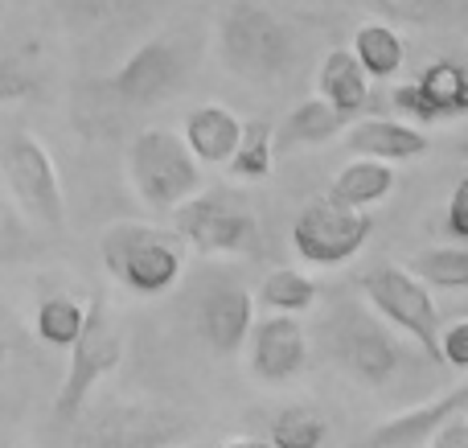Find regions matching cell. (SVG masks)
<instances>
[{"label": "cell", "mask_w": 468, "mask_h": 448, "mask_svg": "<svg viewBox=\"0 0 468 448\" xmlns=\"http://www.w3.org/2000/svg\"><path fill=\"white\" fill-rule=\"evenodd\" d=\"M349 120H354V115L337 112V107H329L316 95V99H304V103L292 107L271 140H275V148H321V144H329L333 136H341V128H346Z\"/></svg>", "instance_id": "obj_18"}, {"label": "cell", "mask_w": 468, "mask_h": 448, "mask_svg": "<svg viewBox=\"0 0 468 448\" xmlns=\"http://www.w3.org/2000/svg\"><path fill=\"white\" fill-rule=\"evenodd\" d=\"M0 16H5V0H0Z\"/></svg>", "instance_id": "obj_34"}, {"label": "cell", "mask_w": 468, "mask_h": 448, "mask_svg": "<svg viewBox=\"0 0 468 448\" xmlns=\"http://www.w3.org/2000/svg\"><path fill=\"white\" fill-rule=\"evenodd\" d=\"M123 358V334L115 325V317L107 313L103 301L87 304V317H82L79 337L70 342V367H66V379L58 387V403L54 416L62 424H74L82 416V403L95 391V383L103 375H112Z\"/></svg>", "instance_id": "obj_6"}, {"label": "cell", "mask_w": 468, "mask_h": 448, "mask_svg": "<svg viewBox=\"0 0 468 448\" xmlns=\"http://www.w3.org/2000/svg\"><path fill=\"white\" fill-rule=\"evenodd\" d=\"M428 448H468V408L452 411V416L428 436Z\"/></svg>", "instance_id": "obj_32"}, {"label": "cell", "mask_w": 468, "mask_h": 448, "mask_svg": "<svg viewBox=\"0 0 468 448\" xmlns=\"http://www.w3.org/2000/svg\"><path fill=\"white\" fill-rule=\"evenodd\" d=\"M230 177L239 181H267L271 177V165H275V140H271V128L263 120H250L242 123L239 132V144L230 153Z\"/></svg>", "instance_id": "obj_23"}, {"label": "cell", "mask_w": 468, "mask_h": 448, "mask_svg": "<svg viewBox=\"0 0 468 448\" xmlns=\"http://www.w3.org/2000/svg\"><path fill=\"white\" fill-rule=\"evenodd\" d=\"M33 87H37V79H33V70L21 58H0V103H16Z\"/></svg>", "instance_id": "obj_29"}, {"label": "cell", "mask_w": 468, "mask_h": 448, "mask_svg": "<svg viewBox=\"0 0 468 448\" xmlns=\"http://www.w3.org/2000/svg\"><path fill=\"white\" fill-rule=\"evenodd\" d=\"M99 255H103L107 272L140 296L169 293L186 268L177 230H161L148 222H112L99 239Z\"/></svg>", "instance_id": "obj_2"}, {"label": "cell", "mask_w": 468, "mask_h": 448, "mask_svg": "<svg viewBox=\"0 0 468 448\" xmlns=\"http://www.w3.org/2000/svg\"><path fill=\"white\" fill-rule=\"evenodd\" d=\"M5 165L8 189H13L16 206L29 214L33 222H46V227H62L66 222V197H62V177H58V165L49 156V148L41 144L33 132H13L5 140Z\"/></svg>", "instance_id": "obj_9"}, {"label": "cell", "mask_w": 468, "mask_h": 448, "mask_svg": "<svg viewBox=\"0 0 468 448\" xmlns=\"http://www.w3.org/2000/svg\"><path fill=\"white\" fill-rule=\"evenodd\" d=\"M440 367L468 370V321H452L440 329Z\"/></svg>", "instance_id": "obj_30"}, {"label": "cell", "mask_w": 468, "mask_h": 448, "mask_svg": "<svg viewBox=\"0 0 468 448\" xmlns=\"http://www.w3.org/2000/svg\"><path fill=\"white\" fill-rule=\"evenodd\" d=\"M169 214H173V222H177L181 243H194L197 251H206V255L255 251V243H259L255 214L227 202L222 194H194L181 206H173Z\"/></svg>", "instance_id": "obj_10"}, {"label": "cell", "mask_w": 468, "mask_h": 448, "mask_svg": "<svg viewBox=\"0 0 468 448\" xmlns=\"http://www.w3.org/2000/svg\"><path fill=\"white\" fill-rule=\"evenodd\" d=\"M250 321H255V301L239 284H214L197 304V334L214 354H239L250 334Z\"/></svg>", "instance_id": "obj_14"}, {"label": "cell", "mask_w": 468, "mask_h": 448, "mask_svg": "<svg viewBox=\"0 0 468 448\" xmlns=\"http://www.w3.org/2000/svg\"><path fill=\"white\" fill-rule=\"evenodd\" d=\"M461 408H468V387L456 383L452 391L440 395V400H428V403H420V408L403 411V416L382 420V424L370 428L354 448H415V444H428V436Z\"/></svg>", "instance_id": "obj_16"}, {"label": "cell", "mask_w": 468, "mask_h": 448, "mask_svg": "<svg viewBox=\"0 0 468 448\" xmlns=\"http://www.w3.org/2000/svg\"><path fill=\"white\" fill-rule=\"evenodd\" d=\"M66 5V21L79 29H103V25L120 21L123 13H132L144 0H62Z\"/></svg>", "instance_id": "obj_27"}, {"label": "cell", "mask_w": 468, "mask_h": 448, "mask_svg": "<svg viewBox=\"0 0 468 448\" xmlns=\"http://www.w3.org/2000/svg\"><path fill=\"white\" fill-rule=\"evenodd\" d=\"M316 95L337 112L357 115L370 103V79H366V70L357 66V58L349 49H333V54H324L321 70H316Z\"/></svg>", "instance_id": "obj_19"}, {"label": "cell", "mask_w": 468, "mask_h": 448, "mask_svg": "<svg viewBox=\"0 0 468 448\" xmlns=\"http://www.w3.org/2000/svg\"><path fill=\"white\" fill-rule=\"evenodd\" d=\"M444 235L452 243H464L468 239V177L456 181L452 197H448V210H444Z\"/></svg>", "instance_id": "obj_31"}, {"label": "cell", "mask_w": 468, "mask_h": 448, "mask_svg": "<svg viewBox=\"0 0 468 448\" xmlns=\"http://www.w3.org/2000/svg\"><path fill=\"white\" fill-rule=\"evenodd\" d=\"M329 354L362 383H387L399 367H403V350H399L395 334L387 321L366 313L362 304H341L329 321Z\"/></svg>", "instance_id": "obj_8"}, {"label": "cell", "mask_w": 468, "mask_h": 448, "mask_svg": "<svg viewBox=\"0 0 468 448\" xmlns=\"http://www.w3.org/2000/svg\"><path fill=\"white\" fill-rule=\"evenodd\" d=\"M374 235V214L357 206H341L333 197L308 202L292 222V251L316 268H337L354 260Z\"/></svg>", "instance_id": "obj_7"}, {"label": "cell", "mask_w": 468, "mask_h": 448, "mask_svg": "<svg viewBox=\"0 0 468 448\" xmlns=\"http://www.w3.org/2000/svg\"><path fill=\"white\" fill-rule=\"evenodd\" d=\"M395 107L407 120L440 123V120H461L468 112V70L456 58H436L420 70V79L395 87Z\"/></svg>", "instance_id": "obj_12"}, {"label": "cell", "mask_w": 468, "mask_h": 448, "mask_svg": "<svg viewBox=\"0 0 468 448\" xmlns=\"http://www.w3.org/2000/svg\"><path fill=\"white\" fill-rule=\"evenodd\" d=\"M186 74H189V49L181 46V37H153L123 58V66L112 79V91L123 103L148 107L169 99L186 82Z\"/></svg>", "instance_id": "obj_11"}, {"label": "cell", "mask_w": 468, "mask_h": 448, "mask_svg": "<svg viewBox=\"0 0 468 448\" xmlns=\"http://www.w3.org/2000/svg\"><path fill=\"white\" fill-rule=\"evenodd\" d=\"M222 448H271L267 441H250V436H239V441H227Z\"/></svg>", "instance_id": "obj_33"}, {"label": "cell", "mask_w": 468, "mask_h": 448, "mask_svg": "<svg viewBox=\"0 0 468 448\" xmlns=\"http://www.w3.org/2000/svg\"><path fill=\"white\" fill-rule=\"evenodd\" d=\"M128 177L153 210H173L202 189V165L169 128H144L128 148Z\"/></svg>", "instance_id": "obj_4"}, {"label": "cell", "mask_w": 468, "mask_h": 448, "mask_svg": "<svg viewBox=\"0 0 468 448\" xmlns=\"http://www.w3.org/2000/svg\"><path fill=\"white\" fill-rule=\"evenodd\" d=\"M382 16L403 25H436L456 8V0H370Z\"/></svg>", "instance_id": "obj_28"}, {"label": "cell", "mask_w": 468, "mask_h": 448, "mask_svg": "<svg viewBox=\"0 0 468 448\" xmlns=\"http://www.w3.org/2000/svg\"><path fill=\"white\" fill-rule=\"evenodd\" d=\"M250 370L263 383H288L308 362V337L296 313H271L263 321H250Z\"/></svg>", "instance_id": "obj_13"}, {"label": "cell", "mask_w": 468, "mask_h": 448, "mask_svg": "<svg viewBox=\"0 0 468 448\" xmlns=\"http://www.w3.org/2000/svg\"><path fill=\"white\" fill-rule=\"evenodd\" d=\"M407 272H411L420 284H428V288H448V293H461V288H468V251H464V243L428 247V251L411 255Z\"/></svg>", "instance_id": "obj_22"}, {"label": "cell", "mask_w": 468, "mask_h": 448, "mask_svg": "<svg viewBox=\"0 0 468 448\" xmlns=\"http://www.w3.org/2000/svg\"><path fill=\"white\" fill-rule=\"evenodd\" d=\"M177 448H181V444H177Z\"/></svg>", "instance_id": "obj_35"}, {"label": "cell", "mask_w": 468, "mask_h": 448, "mask_svg": "<svg viewBox=\"0 0 468 448\" xmlns=\"http://www.w3.org/2000/svg\"><path fill=\"white\" fill-rule=\"evenodd\" d=\"M82 317H87V304L74 301V296H46L37 304V317H33V329L46 346L54 350H70V342L79 337Z\"/></svg>", "instance_id": "obj_24"}, {"label": "cell", "mask_w": 468, "mask_h": 448, "mask_svg": "<svg viewBox=\"0 0 468 448\" xmlns=\"http://www.w3.org/2000/svg\"><path fill=\"white\" fill-rule=\"evenodd\" d=\"M349 54L357 58V66L366 70V79H395L407 62V46L403 33L387 21H366L357 25L354 33V49Z\"/></svg>", "instance_id": "obj_21"}, {"label": "cell", "mask_w": 468, "mask_h": 448, "mask_svg": "<svg viewBox=\"0 0 468 448\" xmlns=\"http://www.w3.org/2000/svg\"><path fill=\"white\" fill-rule=\"evenodd\" d=\"M239 132H242V120L227 103H202L186 115L181 140L197 156V165H227L234 144H239Z\"/></svg>", "instance_id": "obj_17"}, {"label": "cell", "mask_w": 468, "mask_h": 448, "mask_svg": "<svg viewBox=\"0 0 468 448\" xmlns=\"http://www.w3.org/2000/svg\"><path fill=\"white\" fill-rule=\"evenodd\" d=\"M259 301L275 313H304L316 301V280L296 268H275L271 276L259 284Z\"/></svg>", "instance_id": "obj_25"}, {"label": "cell", "mask_w": 468, "mask_h": 448, "mask_svg": "<svg viewBox=\"0 0 468 448\" xmlns=\"http://www.w3.org/2000/svg\"><path fill=\"white\" fill-rule=\"evenodd\" d=\"M218 58L247 82H275L296 62V33L271 8L234 0L218 21Z\"/></svg>", "instance_id": "obj_1"}, {"label": "cell", "mask_w": 468, "mask_h": 448, "mask_svg": "<svg viewBox=\"0 0 468 448\" xmlns=\"http://www.w3.org/2000/svg\"><path fill=\"white\" fill-rule=\"evenodd\" d=\"M346 148L354 156H374V161H415L428 153V132L407 120H387V115H362L341 128Z\"/></svg>", "instance_id": "obj_15"}, {"label": "cell", "mask_w": 468, "mask_h": 448, "mask_svg": "<svg viewBox=\"0 0 468 448\" xmlns=\"http://www.w3.org/2000/svg\"><path fill=\"white\" fill-rule=\"evenodd\" d=\"M324 416L304 403H292L271 420V448H321L324 444Z\"/></svg>", "instance_id": "obj_26"}, {"label": "cell", "mask_w": 468, "mask_h": 448, "mask_svg": "<svg viewBox=\"0 0 468 448\" xmlns=\"http://www.w3.org/2000/svg\"><path fill=\"white\" fill-rule=\"evenodd\" d=\"M395 189V169L387 161H374V156H357L346 169L333 177L329 197L341 206H357V210H370L382 197Z\"/></svg>", "instance_id": "obj_20"}, {"label": "cell", "mask_w": 468, "mask_h": 448, "mask_svg": "<svg viewBox=\"0 0 468 448\" xmlns=\"http://www.w3.org/2000/svg\"><path fill=\"white\" fill-rule=\"evenodd\" d=\"M357 284H362V296L370 301V309L387 325L403 329L407 337L420 342V350L428 358L440 362V309L428 284H420L403 263H374V268L362 272Z\"/></svg>", "instance_id": "obj_5"}, {"label": "cell", "mask_w": 468, "mask_h": 448, "mask_svg": "<svg viewBox=\"0 0 468 448\" xmlns=\"http://www.w3.org/2000/svg\"><path fill=\"white\" fill-rule=\"evenodd\" d=\"M194 436V420L161 403L115 400L79 420L74 448H177Z\"/></svg>", "instance_id": "obj_3"}]
</instances>
